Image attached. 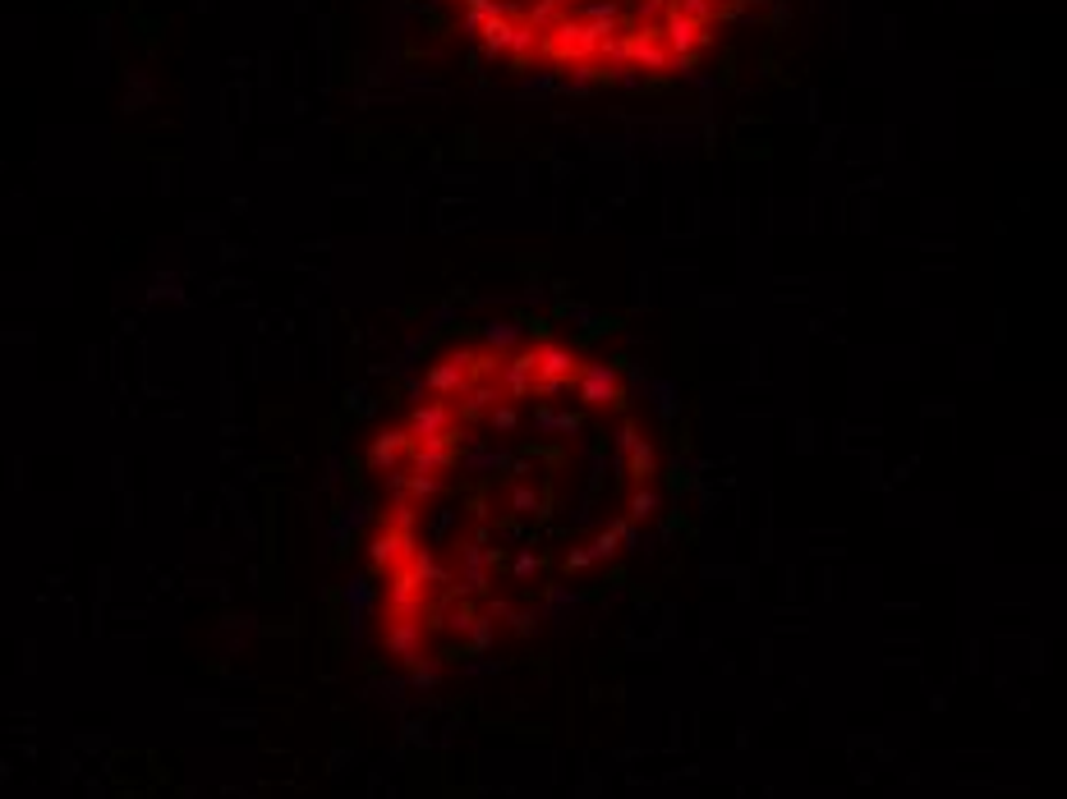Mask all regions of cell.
Returning <instances> with one entry per match:
<instances>
[{
	"label": "cell",
	"instance_id": "obj_1",
	"mask_svg": "<svg viewBox=\"0 0 1067 799\" xmlns=\"http://www.w3.org/2000/svg\"><path fill=\"white\" fill-rule=\"evenodd\" d=\"M383 625L456 639L520 620L612 551L654 450L608 363L561 341H474L423 373L373 442Z\"/></svg>",
	"mask_w": 1067,
	"mask_h": 799
},
{
	"label": "cell",
	"instance_id": "obj_2",
	"mask_svg": "<svg viewBox=\"0 0 1067 799\" xmlns=\"http://www.w3.org/2000/svg\"><path fill=\"white\" fill-rule=\"evenodd\" d=\"M731 0H530L507 5V28L479 33L502 56L548 60L566 75H672L714 37Z\"/></svg>",
	"mask_w": 1067,
	"mask_h": 799
}]
</instances>
